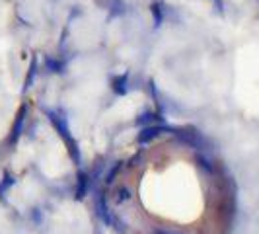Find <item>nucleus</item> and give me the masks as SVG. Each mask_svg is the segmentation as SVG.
<instances>
[{"instance_id":"f257e3e1","label":"nucleus","mask_w":259,"mask_h":234,"mask_svg":"<svg viewBox=\"0 0 259 234\" xmlns=\"http://www.w3.org/2000/svg\"><path fill=\"white\" fill-rule=\"evenodd\" d=\"M45 113H47L51 125L55 127V131H57V135L65 141L66 148H68V152L72 156V160H74L76 164H80V150H78V144H76V141H74V137H72V133L68 129V123H66L65 115L59 113V111H51V109H47Z\"/></svg>"},{"instance_id":"f03ea898","label":"nucleus","mask_w":259,"mask_h":234,"mask_svg":"<svg viewBox=\"0 0 259 234\" xmlns=\"http://www.w3.org/2000/svg\"><path fill=\"white\" fill-rule=\"evenodd\" d=\"M174 127H168V125H150V127H144L141 133H139V137H137V141L141 144H146L150 143V141H154L156 137H160L162 133H174Z\"/></svg>"},{"instance_id":"7ed1b4c3","label":"nucleus","mask_w":259,"mask_h":234,"mask_svg":"<svg viewBox=\"0 0 259 234\" xmlns=\"http://www.w3.org/2000/svg\"><path fill=\"white\" fill-rule=\"evenodd\" d=\"M26 113H27V105H22V109H20L18 115H16V123H14L12 135H10V143H16V141H18V137H20V133H22V127H24V121H26Z\"/></svg>"},{"instance_id":"20e7f679","label":"nucleus","mask_w":259,"mask_h":234,"mask_svg":"<svg viewBox=\"0 0 259 234\" xmlns=\"http://www.w3.org/2000/svg\"><path fill=\"white\" fill-rule=\"evenodd\" d=\"M127 86H129V72L125 74H119L111 80V88L115 92L117 96H125L127 94Z\"/></svg>"},{"instance_id":"39448f33","label":"nucleus","mask_w":259,"mask_h":234,"mask_svg":"<svg viewBox=\"0 0 259 234\" xmlns=\"http://www.w3.org/2000/svg\"><path fill=\"white\" fill-rule=\"evenodd\" d=\"M162 117L158 115V113H143L141 117H137V125H141V127H150V125H162Z\"/></svg>"},{"instance_id":"423d86ee","label":"nucleus","mask_w":259,"mask_h":234,"mask_svg":"<svg viewBox=\"0 0 259 234\" xmlns=\"http://www.w3.org/2000/svg\"><path fill=\"white\" fill-rule=\"evenodd\" d=\"M98 215H100V219H102L105 224H113V222H115V219H113V215H111V211L107 207L104 197L98 199Z\"/></svg>"},{"instance_id":"0eeeda50","label":"nucleus","mask_w":259,"mask_h":234,"mask_svg":"<svg viewBox=\"0 0 259 234\" xmlns=\"http://www.w3.org/2000/svg\"><path fill=\"white\" fill-rule=\"evenodd\" d=\"M86 189H88V176L84 174V172H80L78 174V187H76V199H82L84 195H86Z\"/></svg>"},{"instance_id":"6e6552de","label":"nucleus","mask_w":259,"mask_h":234,"mask_svg":"<svg viewBox=\"0 0 259 234\" xmlns=\"http://www.w3.org/2000/svg\"><path fill=\"white\" fill-rule=\"evenodd\" d=\"M35 74H37V63H35V59H33V63H31V68H29V72H27L26 76V82H24V92L33 84V80H35Z\"/></svg>"},{"instance_id":"1a4fd4ad","label":"nucleus","mask_w":259,"mask_h":234,"mask_svg":"<svg viewBox=\"0 0 259 234\" xmlns=\"http://www.w3.org/2000/svg\"><path fill=\"white\" fill-rule=\"evenodd\" d=\"M152 18H154V27L162 26V20H164V12L160 8V4H152Z\"/></svg>"},{"instance_id":"9d476101","label":"nucleus","mask_w":259,"mask_h":234,"mask_svg":"<svg viewBox=\"0 0 259 234\" xmlns=\"http://www.w3.org/2000/svg\"><path fill=\"white\" fill-rule=\"evenodd\" d=\"M131 197H133V195H131V189L127 187V185H125V187H121V189L117 191L115 199H117V203H127Z\"/></svg>"},{"instance_id":"9b49d317","label":"nucleus","mask_w":259,"mask_h":234,"mask_svg":"<svg viewBox=\"0 0 259 234\" xmlns=\"http://www.w3.org/2000/svg\"><path fill=\"white\" fill-rule=\"evenodd\" d=\"M152 234H185L180 228H174V226H156Z\"/></svg>"},{"instance_id":"f8f14e48","label":"nucleus","mask_w":259,"mask_h":234,"mask_svg":"<svg viewBox=\"0 0 259 234\" xmlns=\"http://www.w3.org/2000/svg\"><path fill=\"white\" fill-rule=\"evenodd\" d=\"M10 185H14L12 176H10V174H4V180L0 182V195H2V197H4V193L8 191V187H10Z\"/></svg>"},{"instance_id":"ddd939ff","label":"nucleus","mask_w":259,"mask_h":234,"mask_svg":"<svg viewBox=\"0 0 259 234\" xmlns=\"http://www.w3.org/2000/svg\"><path fill=\"white\" fill-rule=\"evenodd\" d=\"M119 168H121V162H117L115 166H113V168L109 170V174L105 176V183H107V185H111V183H113V178L117 176V172H119Z\"/></svg>"}]
</instances>
